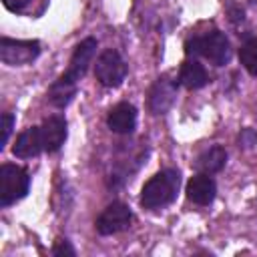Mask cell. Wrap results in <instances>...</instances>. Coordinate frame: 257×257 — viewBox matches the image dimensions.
<instances>
[{
    "mask_svg": "<svg viewBox=\"0 0 257 257\" xmlns=\"http://www.w3.org/2000/svg\"><path fill=\"white\" fill-rule=\"evenodd\" d=\"M94 76L102 86H118L126 76V64L116 50H104L94 64Z\"/></svg>",
    "mask_w": 257,
    "mask_h": 257,
    "instance_id": "5",
    "label": "cell"
},
{
    "mask_svg": "<svg viewBox=\"0 0 257 257\" xmlns=\"http://www.w3.org/2000/svg\"><path fill=\"white\" fill-rule=\"evenodd\" d=\"M76 86H78V80H74L66 72L62 76H58L52 82V86L48 88V100H50V104H54L56 108H64L66 104H70V100L76 94Z\"/></svg>",
    "mask_w": 257,
    "mask_h": 257,
    "instance_id": "13",
    "label": "cell"
},
{
    "mask_svg": "<svg viewBox=\"0 0 257 257\" xmlns=\"http://www.w3.org/2000/svg\"><path fill=\"white\" fill-rule=\"evenodd\" d=\"M42 151H44V145L40 137V126H30L24 133H20L12 147V153L18 159H32Z\"/></svg>",
    "mask_w": 257,
    "mask_h": 257,
    "instance_id": "12",
    "label": "cell"
},
{
    "mask_svg": "<svg viewBox=\"0 0 257 257\" xmlns=\"http://www.w3.org/2000/svg\"><path fill=\"white\" fill-rule=\"evenodd\" d=\"M227 163V151L223 147H211L207 149L205 153H201L195 161V169L199 173H205V175H213V173H219Z\"/></svg>",
    "mask_w": 257,
    "mask_h": 257,
    "instance_id": "15",
    "label": "cell"
},
{
    "mask_svg": "<svg viewBox=\"0 0 257 257\" xmlns=\"http://www.w3.org/2000/svg\"><path fill=\"white\" fill-rule=\"evenodd\" d=\"M12 126H14V114L4 112V114H2V124H0V128H2V137H0V151L6 147L8 137H10V133H12Z\"/></svg>",
    "mask_w": 257,
    "mask_h": 257,
    "instance_id": "17",
    "label": "cell"
},
{
    "mask_svg": "<svg viewBox=\"0 0 257 257\" xmlns=\"http://www.w3.org/2000/svg\"><path fill=\"white\" fill-rule=\"evenodd\" d=\"M94 52H96V40H94V38H84V40L74 48L66 74L72 76L74 80H80V76L86 72L88 64L92 62Z\"/></svg>",
    "mask_w": 257,
    "mask_h": 257,
    "instance_id": "11",
    "label": "cell"
},
{
    "mask_svg": "<svg viewBox=\"0 0 257 257\" xmlns=\"http://www.w3.org/2000/svg\"><path fill=\"white\" fill-rule=\"evenodd\" d=\"M133 213L124 203H110L96 219V231L100 235H114L128 229Z\"/></svg>",
    "mask_w": 257,
    "mask_h": 257,
    "instance_id": "6",
    "label": "cell"
},
{
    "mask_svg": "<svg viewBox=\"0 0 257 257\" xmlns=\"http://www.w3.org/2000/svg\"><path fill=\"white\" fill-rule=\"evenodd\" d=\"M179 80L185 88L189 90H197V88H203L207 82H209V74L207 70L203 68V64H199L195 58H189L181 64V70H179Z\"/></svg>",
    "mask_w": 257,
    "mask_h": 257,
    "instance_id": "14",
    "label": "cell"
},
{
    "mask_svg": "<svg viewBox=\"0 0 257 257\" xmlns=\"http://www.w3.org/2000/svg\"><path fill=\"white\" fill-rule=\"evenodd\" d=\"M2 4L12 12H22L30 4V0H2Z\"/></svg>",
    "mask_w": 257,
    "mask_h": 257,
    "instance_id": "19",
    "label": "cell"
},
{
    "mask_svg": "<svg viewBox=\"0 0 257 257\" xmlns=\"http://www.w3.org/2000/svg\"><path fill=\"white\" fill-rule=\"evenodd\" d=\"M30 187V177L26 169L18 165H2L0 167V205L8 207L16 201H20Z\"/></svg>",
    "mask_w": 257,
    "mask_h": 257,
    "instance_id": "3",
    "label": "cell"
},
{
    "mask_svg": "<svg viewBox=\"0 0 257 257\" xmlns=\"http://www.w3.org/2000/svg\"><path fill=\"white\" fill-rule=\"evenodd\" d=\"M52 255H56V257H62V255L74 257V249H72V245H70L68 241L58 239V241L54 243V247H52Z\"/></svg>",
    "mask_w": 257,
    "mask_h": 257,
    "instance_id": "18",
    "label": "cell"
},
{
    "mask_svg": "<svg viewBox=\"0 0 257 257\" xmlns=\"http://www.w3.org/2000/svg\"><path fill=\"white\" fill-rule=\"evenodd\" d=\"M40 137H42V145L44 151L54 153L58 151L64 141H66V120L62 116H48L42 124H40Z\"/></svg>",
    "mask_w": 257,
    "mask_h": 257,
    "instance_id": "8",
    "label": "cell"
},
{
    "mask_svg": "<svg viewBox=\"0 0 257 257\" xmlns=\"http://www.w3.org/2000/svg\"><path fill=\"white\" fill-rule=\"evenodd\" d=\"M175 96H177V84L167 76L159 78L149 92V110L153 114H165L173 106Z\"/></svg>",
    "mask_w": 257,
    "mask_h": 257,
    "instance_id": "7",
    "label": "cell"
},
{
    "mask_svg": "<svg viewBox=\"0 0 257 257\" xmlns=\"http://www.w3.org/2000/svg\"><path fill=\"white\" fill-rule=\"evenodd\" d=\"M106 122H108V128L112 133L128 135L137 126V108L128 102H118L116 106L110 108Z\"/></svg>",
    "mask_w": 257,
    "mask_h": 257,
    "instance_id": "10",
    "label": "cell"
},
{
    "mask_svg": "<svg viewBox=\"0 0 257 257\" xmlns=\"http://www.w3.org/2000/svg\"><path fill=\"white\" fill-rule=\"evenodd\" d=\"M185 52L189 56H203L215 66H223L231 58V46L223 32L213 30L203 36H193L185 42Z\"/></svg>",
    "mask_w": 257,
    "mask_h": 257,
    "instance_id": "2",
    "label": "cell"
},
{
    "mask_svg": "<svg viewBox=\"0 0 257 257\" xmlns=\"http://www.w3.org/2000/svg\"><path fill=\"white\" fill-rule=\"evenodd\" d=\"M40 54L38 40H14L0 38V60L8 66H22L32 62Z\"/></svg>",
    "mask_w": 257,
    "mask_h": 257,
    "instance_id": "4",
    "label": "cell"
},
{
    "mask_svg": "<svg viewBox=\"0 0 257 257\" xmlns=\"http://www.w3.org/2000/svg\"><path fill=\"white\" fill-rule=\"evenodd\" d=\"M215 195H217V185L211 179V175L199 173L191 177V181L187 183V197L195 205H211Z\"/></svg>",
    "mask_w": 257,
    "mask_h": 257,
    "instance_id": "9",
    "label": "cell"
},
{
    "mask_svg": "<svg viewBox=\"0 0 257 257\" xmlns=\"http://www.w3.org/2000/svg\"><path fill=\"white\" fill-rule=\"evenodd\" d=\"M181 185V175L177 169H165L159 171L155 177H151L143 191H141V205L145 209H163L171 205L177 199Z\"/></svg>",
    "mask_w": 257,
    "mask_h": 257,
    "instance_id": "1",
    "label": "cell"
},
{
    "mask_svg": "<svg viewBox=\"0 0 257 257\" xmlns=\"http://www.w3.org/2000/svg\"><path fill=\"white\" fill-rule=\"evenodd\" d=\"M239 58L241 64L245 66V70L253 76H257V38H249L241 50H239Z\"/></svg>",
    "mask_w": 257,
    "mask_h": 257,
    "instance_id": "16",
    "label": "cell"
}]
</instances>
